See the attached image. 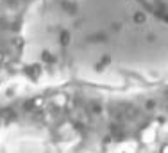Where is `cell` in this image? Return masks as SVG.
I'll list each match as a JSON object with an SVG mask.
<instances>
[{
  "label": "cell",
  "instance_id": "obj_1",
  "mask_svg": "<svg viewBox=\"0 0 168 153\" xmlns=\"http://www.w3.org/2000/svg\"><path fill=\"white\" fill-rule=\"evenodd\" d=\"M161 153H168V144H166V146H163V148H161Z\"/></svg>",
  "mask_w": 168,
  "mask_h": 153
}]
</instances>
